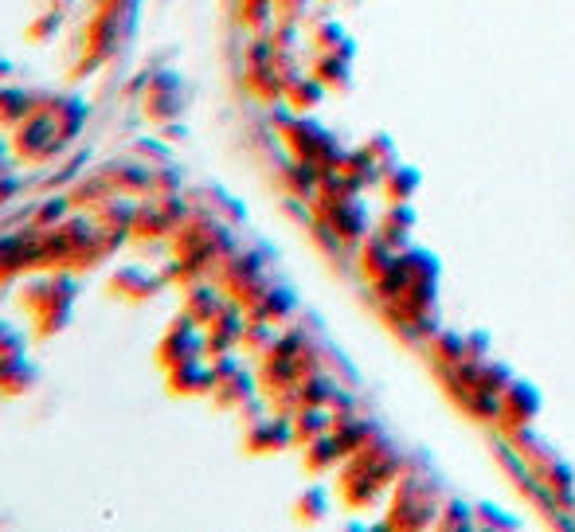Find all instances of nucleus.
<instances>
[{"instance_id":"nucleus-1","label":"nucleus","mask_w":575,"mask_h":532,"mask_svg":"<svg viewBox=\"0 0 575 532\" xmlns=\"http://www.w3.org/2000/svg\"><path fill=\"white\" fill-rule=\"evenodd\" d=\"M12 153L24 157V161H32V165H44V161L63 153V137H59L47 110H36L20 126H12Z\"/></svg>"},{"instance_id":"nucleus-2","label":"nucleus","mask_w":575,"mask_h":532,"mask_svg":"<svg viewBox=\"0 0 575 532\" xmlns=\"http://www.w3.org/2000/svg\"><path fill=\"white\" fill-rule=\"evenodd\" d=\"M204 353H208V333H200V321L192 313H180L157 345V360L165 372L184 364V360H200Z\"/></svg>"},{"instance_id":"nucleus-3","label":"nucleus","mask_w":575,"mask_h":532,"mask_svg":"<svg viewBox=\"0 0 575 532\" xmlns=\"http://www.w3.org/2000/svg\"><path fill=\"white\" fill-rule=\"evenodd\" d=\"M184 110V94L173 71H161V75H149V90H145V114L153 122H169Z\"/></svg>"},{"instance_id":"nucleus-4","label":"nucleus","mask_w":575,"mask_h":532,"mask_svg":"<svg viewBox=\"0 0 575 532\" xmlns=\"http://www.w3.org/2000/svg\"><path fill=\"white\" fill-rule=\"evenodd\" d=\"M243 329H247V317L239 310V302H227L212 321H208V353H231L239 341H243Z\"/></svg>"},{"instance_id":"nucleus-5","label":"nucleus","mask_w":575,"mask_h":532,"mask_svg":"<svg viewBox=\"0 0 575 532\" xmlns=\"http://www.w3.org/2000/svg\"><path fill=\"white\" fill-rule=\"evenodd\" d=\"M47 114H51V122H55V130L63 137V145H71L83 126H87V102L83 98H75V94H51V102L44 106Z\"/></svg>"},{"instance_id":"nucleus-6","label":"nucleus","mask_w":575,"mask_h":532,"mask_svg":"<svg viewBox=\"0 0 575 532\" xmlns=\"http://www.w3.org/2000/svg\"><path fill=\"white\" fill-rule=\"evenodd\" d=\"M169 388H173V396H208L216 388V368L204 356L184 360L177 368H169Z\"/></svg>"},{"instance_id":"nucleus-7","label":"nucleus","mask_w":575,"mask_h":532,"mask_svg":"<svg viewBox=\"0 0 575 532\" xmlns=\"http://www.w3.org/2000/svg\"><path fill=\"white\" fill-rule=\"evenodd\" d=\"M161 286H165V274H149V270H141V266H126V270H118V274L110 278V290H114L118 298H130V302L149 298V294L161 290Z\"/></svg>"},{"instance_id":"nucleus-8","label":"nucleus","mask_w":575,"mask_h":532,"mask_svg":"<svg viewBox=\"0 0 575 532\" xmlns=\"http://www.w3.org/2000/svg\"><path fill=\"white\" fill-rule=\"evenodd\" d=\"M153 165L149 161H126V165H106V177L114 180V192H126V196H137V192H153Z\"/></svg>"},{"instance_id":"nucleus-9","label":"nucleus","mask_w":575,"mask_h":532,"mask_svg":"<svg viewBox=\"0 0 575 532\" xmlns=\"http://www.w3.org/2000/svg\"><path fill=\"white\" fill-rule=\"evenodd\" d=\"M98 223L106 231H122V235H133V223H137V200L133 196H110L106 204H98Z\"/></svg>"},{"instance_id":"nucleus-10","label":"nucleus","mask_w":575,"mask_h":532,"mask_svg":"<svg viewBox=\"0 0 575 532\" xmlns=\"http://www.w3.org/2000/svg\"><path fill=\"white\" fill-rule=\"evenodd\" d=\"M227 306V298H223L220 290L212 286V282H192L188 286V302H184V313H192L200 325H208L216 313Z\"/></svg>"},{"instance_id":"nucleus-11","label":"nucleus","mask_w":575,"mask_h":532,"mask_svg":"<svg viewBox=\"0 0 575 532\" xmlns=\"http://www.w3.org/2000/svg\"><path fill=\"white\" fill-rule=\"evenodd\" d=\"M290 439H294V427H290L286 419H263V423L251 427L247 446H251L255 454H266V450H282Z\"/></svg>"},{"instance_id":"nucleus-12","label":"nucleus","mask_w":575,"mask_h":532,"mask_svg":"<svg viewBox=\"0 0 575 532\" xmlns=\"http://www.w3.org/2000/svg\"><path fill=\"white\" fill-rule=\"evenodd\" d=\"M212 396L220 407H243V403H251V376L239 368V372H231V376H220L216 380V388H212Z\"/></svg>"},{"instance_id":"nucleus-13","label":"nucleus","mask_w":575,"mask_h":532,"mask_svg":"<svg viewBox=\"0 0 575 532\" xmlns=\"http://www.w3.org/2000/svg\"><path fill=\"white\" fill-rule=\"evenodd\" d=\"M110 196H114V180L106 177V169H102V173H94V177L83 180V184L75 188L71 204H75V208H87V204H106Z\"/></svg>"},{"instance_id":"nucleus-14","label":"nucleus","mask_w":575,"mask_h":532,"mask_svg":"<svg viewBox=\"0 0 575 532\" xmlns=\"http://www.w3.org/2000/svg\"><path fill=\"white\" fill-rule=\"evenodd\" d=\"M71 208H75L71 196H47L44 204L32 212V227L36 231H51V227H59V223L71 216Z\"/></svg>"},{"instance_id":"nucleus-15","label":"nucleus","mask_w":575,"mask_h":532,"mask_svg":"<svg viewBox=\"0 0 575 532\" xmlns=\"http://www.w3.org/2000/svg\"><path fill=\"white\" fill-rule=\"evenodd\" d=\"M286 98L298 110H306V106H313L321 98V87H317V79H286Z\"/></svg>"},{"instance_id":"nucleus-16","label":"nucleus","mask_w":575,"mask_h":532,"mask_svg":"<svg viewBox=\"0 0 575 532\" xmlns=\"http://www.w3.org/2000/svg\"><path fill=\"white\" fill-rule=\"evenodd\" d=\"M133 153H137V157H145L153 169H161V165H173V153H169L165 145H157V137H141V141L133 145Z\"/></svg>"},{"instance_id":"nucleus-17","label":"nucleus","mask_w":575,"mask_h":532,"mask_svg":"<svg viewBox=\"0 0 575 532\" xmlns=\"http://www.w3.org/2000/svg\"><path fill=\"white\" fill-rule=\"evenodd\" d=\"M153 192L157 196H169V192H180V173L173 165H161L157 173H153Z\"/></svg>"},{"instance_id":"nucleus-18","label":"nucleus","mask_w":575,"mask_h":532,"mask_svg":"<svg viewBox=\"0 0 575 532\" xmlns=\"http://www.w3.org/2000/svg\"><path fill=\"white\" fill-rule=\"evenodd\" d=\"M59 20H63L59 12H44V20L28 28V36H32V40H44V36H51V32H59Z\"/></svg>"},{"instance_id":"nucleus-19","label":"nucleus","mask_w":575,"mask_h":532,"mask_svg":"<svg viewBox=\"0 0 575 532\" xmlns=\"http://www.w3.org/2000/svg\"><path fill=\"white\" fill-rule=\"evenodd\" d=\"M8 75H12V63H8V59H4V55H0V83H4V79H8Z\"/></svg>"},{"instance_id":"nucleus-20","label":"nucleus","mask_w":575,"mask_h":532,"mask_svg":"<svg viewBox=\"0 0 575 532\" xmlns=\"http://www.w3.org/2000/svg\"><path fill=\"white\" fill-rule=\"evenodd\" d=\"M8 153H12V149H8V145H4V141H0V165H4V161H8Z\"/></svg>"}]
</instances>
